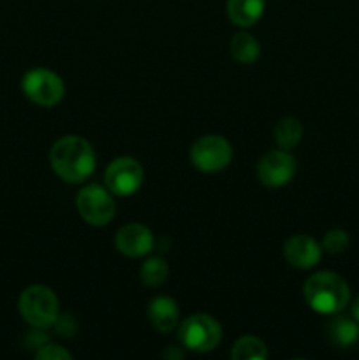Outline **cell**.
<instances>
[{"label":"cell","mask_w":359,"mask_h":360,"mask_svg":"<svg viewBox=\"0 0 359 360\" xmlns=\"http://www.w3.org/2000/svg\"><path fill=\"white\" fill-rule=\"evenodd\" d=\"M97 155L94 146L80 136H65L55 141L49 150V165L60 179L81 183L95 171Z\"/></svg>","instance_id":"cell-1"},{"label":"cell","mask_w":359,"mask_h":360,"mask_svg":"<svg viewBox=\"0 0 359 360\" xmlns=\"http://www.w3.org/2000/svg\"><path fill=\"white\" fill-rule=\"evenodd\" d=\"M303 295L313 311L320 315H336L347 308L351 301V288L340 274L320 271L305 281Z\"/></svg>","instance_id":"cell-2"},{"label":"cell","mask_w":359,"mask_h":360,"mask_svg":"<svg viewBox=\"0 0 359 360\" xmlns=\"http://www.w3.org/2000/svg\"><path fill=\"white\" fill-rule=\"evenodd\" d=\"M58 297L44 285H30L18 299L20 315L34 329H48L58 320Z\"/></svg>","instance_id":"cell-3"},{"label":"cell","mask_w":359,"mask_h":360,"mask_svg":"<svg viewBox=\"0 0 359 360\" xmlns=\"http://www.w3.org/2000/svg\"><path fill=\"white\" fill-rule=\"evenodd\" d=\"M178 340L183 348L206 354L215 350L222 341V326L210 315L197 313L180 323Z\"/></svg>","instance_id":"cell-4"},{"label":"cell","mask_w":359,"mask_h":360,"mask_svg":"<svg viewBox=\"0 0 359 360\" xmlns=\"http://www.w3.org/2000/svg\"><path fill=\"white\" fill-rule=\"evenodd\" d=\"M21 90L25 97L41 108H53L62 102L65 95V84L62 77L53 70L37 67L21 77Z\"/></svg>","instance_id":"cell-5"},{"label":"cell","mask_w":359,"mask_h":360,"mask_svg":"<svg viewBox=\"0 0 359 360\" xmlns=\"http://www.w3.org/2000/svg\"><path fill=\"white\" fill-rule=\"evenodd\" d=\"M76 207L80 217L94 227H104L116 214L113 193L97 183H92L80 190L76 197Z\"/></svg>","instance_id":"cell-6"},{"label":"cell","mask_w":359,"mask_h":360,"mask_svg":"<svg viewBox=\"0 0 359 360\" xmlns=\"http://www.w3.org/2000/svg\"><path fill=\"white\" fill-rule=\"evenodd\" d=\"M190 160L201 172L206 174L220 172L231 164L232 146L225 137L217 134L201 136L190 148Z\"/></svg>","instance_id":"cell-7"},{"label":"cell","mask_w":359,"mask_h":360,"mask_svg":"<svg viewBox=\"0 0 359 360\" xmlns=\"http://www.w3.org/2000/svg\"><path fill=\"white\" fill-rule=\"evenodd\" d=\"M144 171L139 162L132 157H118L106 167V188L113 195L130 197L143 185Z\"/></svg>","instance_id":"cell-8"},{"label":"cell","mask_w":359,"mask_h":360,"mask_svg":"<svg viewBox=\"0 0 359 360\" xmlns=\"http://www.w3.org/2000/svg\"><path fill=\"white\" fill-rule=\"evenodd\" d=\"M296 158L287 150H271L257 164V176L264 186L278 188L294 178Z\"/></svg>","instance_id":"cell-9"},{"label":"cell","mask_w":359,"mask_h":360,"mask_svg":"<svg viewBox=\"0 0 359 360\" xmlns=\"http://www.w3.org/2000/svg\"><path fill=\"white\" fill-rule=\"evenodd\" d=\"M115 246L129 259L144 257L153 248V234L143 224H127L116 232Z\"/></svg>","instance_id":"cell-10"},{"label":"cell","mask_w":359,"mask_h":360,"mask_svg":"<svg viewBox=\"0 0 359 360\" xmlns=\"http://www.w3.org/2000/svg\"><path fill=\"white\" fill-rule=\"evenodd\" d=\"M284 255L291 266L298 269H310L317 266L322 257V248L313 238L305 234L292 236L284 245Z\"/></svg>","instance_id":"cell-11"},{"label":"cell","mask_w":359,"mask_h":360,"mask_svg":"<svg viewBox=\"0 0 359 360\" xmlns=\"http://www.w3.org/2000/svg\"><path fill=\"white\" fill-rule=\"evenodd\" d=\"M148 319L158 333H171L180 322V308L169 295H157L148 304Z\"/></svg>","instance_id":"cell-12"},{"label":"cell","mask_w":359,"mask_h":360,"mask_svg":"<svg viewBox=\"0 0 359 360\" xmlns=\"http://www.w3.org/2000/svg\"><path fill=\"white\" fill-rule=\"evenodd\" d=\"M327 338L333 347L351 348L359 340V322L354 316H334L327 323Z\"/></svg>","instance_id":"cell-13"},{"label":"cell","mask_w":359,"mask_h":360,"mask_svg":"<svg viewBox=\"0 0 359 360\" xmlns=\"http://www.w3.org/2000/svg\"><path fill=\"white\" fill-rule=\"evenodd\" d=\"M266 0H227L229 20L241 28L256 25L264 14Z\"/></svg>","instance_id":"cell-14"},{"label":"cell","mask_w":359,"mask_h":360,"mask_svg":"<svg viewBox=\"0 0 359 360\" xmlns=\"http://www.w3.org/2000/svg\"><path fill=\"white\" fill-rule=\"evenodd\" d=\"M229 49L236 62L243 63V65H250V63L257 62L260 55V46L253 35L248 32H239V34L232 35L231 42H229Z\"/></svg>","instance_id":"cell-15"},{"label":"cell","mask_w":359,"mask_h":360,"mask_svg":"<svg viewBox=\"0 0 359 360\" xmlns=\"http://www.w3.org/2000/svg\"><path fill=\"white\" fill-rule=\"evenodd\" d=\"M303 137V125L298 118H282L280 122L275 125V141L282 150H292L298 146V143Z\"/></svg>","instance_id":"cell-16"},{"label":"cell","mask_w":359,"mask_h":360,"mask_svg":"<svg viewBox=\"0 0 359 360\" xmlns=\"http://www.w3.org/2000/svg\"><path fill=\"white\" fill-rule=\"evenodd\" d=\"M231 359L232 360H266L267 348L259 338L243 336L232 345Z\"/></svg>","instance_id":"cell-17"},{"label":"cell","mask_w":359,"mask_h":360,"mask_svg":"<svg viewBox=\"0 0 359 360\" xmlns=\"http://www.w3.org/2000/svg\"><path fill=\"white\" fill-rule=\"evenodd\" d=\"M169 267L160 257H150L143 262L139 271V278L146 287H160L168 280Z\"/></svg>","instance_id":"cell-18"},{"label":"cell","mask_w":359,"mask_h":360,"mask_svg":"<svg viewBox=\"0 0 359 360\" xmlns=\"http://www.w3.org/2000/svg\"><path fill=\"white\" fill-rule=\"evenodd\" d=\"M351 245V236L344 231V229H333V231L326 232L322 239V248L331 255H338L344 253Z\"/></svg>","instance_id":"cell-19"},{"label":"cell","mask_w":359,"mask_h":360,"mask_svg":"<svg viewBox=\"0 0 359 360\" xmlns=\"http://www.w3.org/2000/svg\"><path fill=\"white\" fill-rule=\"evenodd\" d=\"M35 357L39 360H70L73 355L60 345H42L37 354H35Z\"/></svg>","instance_id":"cell-20"},{"label":"cell","mask_w":359,"mask_h":360,"mask_svg":"<svg viewBox=\"0 0 359 360\" xmlns=\"http://www.w3.org/2000/svg\"><path fill=\"white\" fill-rule=\"evenodd\" d=\"M162 357H164V359H172V360H180V359H183V352L180 350V348H176V347H169L168 350H165L164 354H162Z\"/></svg>","instance_id":"cell-21"},{"label":"cell","mask_w":359,"mask_h":360,"mask_svg":"<svg viewBox=\"0 0 359 360\" xmlns=\"http://www.w3.org/2000/svg\"><path fill=\"white\" fill-rule=\"evenodd\" d=\"M352 316H354V319L359 322V297L355 299L354 304H352Z\"/></svg>","instance_id":"cell-22"}]
</instances>
